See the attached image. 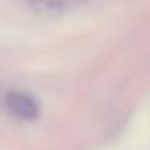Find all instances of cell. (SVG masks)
Returning <instances> with one entry per match:
<instances>
[{
  "label": "cell",
  "mask_w": 150,
  "mask_h": 150,
  "mask_svg": "<svg viewBox=\"0 0 150 150\" xmlns=\"http://www.w3.org/2000/svg\"><path fill=\"white\" fill-rule=\"evenodd\" d=\"M4 103H6V109H8L15 117H19V119H23V121H31V119H35V117L39 115V103H37V99L31 97L29 93L11 91V93L6 95Z\"/></svg>",
  "instance_id": "6da1fadb"
}]
</instances>
